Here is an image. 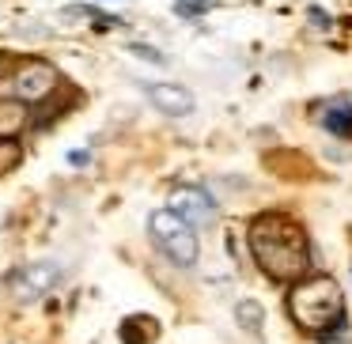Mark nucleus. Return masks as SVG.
<instances>
[{"instance_id": "obj_1", "label": "nucleus", "mask_w": 352, "mask_h": 344, "mask_svg": "<svg viewBox=\"0 0 352 344\" xmlns=\"http://www.w3.org/2000/svg\"><path fill=\"white\" fill-rule=\"evenodd\" d=\"M250 250L261 273L284 284L299 280L311 265V242H307L303 227L280 212H265L250 223Z\"/></svg>"}, {"instance_id": "obj_2", "label": "nucleus", "mask_w": 352, "mask_h": 344, "mask_svg": "<svg viewBox=\"0 0 352 344\" xmlns=\"http://www.w3.org/2000/svg\"><path fill=\"white\" fill-rule=\"evenodd\" d=\"M288 314L307 333H341L344 329V299L333 276L299 280L288 295Z\"/></svg>"}, {"instance_id": "obj_3", "label": "nucleus", "mask_w": 352, "mask_h": 344, "mask_svg": "<svg viewBox=\"0 0 352 344\" xmlns=\"http://www.w3.org/2000/svg\"><path fill=\"white\" fill-rule=\"evenodd\" d=\"M152 238L155 246H160L163 253H167L175 265L190 268L193 261H197V235H193V223H186L178 212H170V208H160V212L152 216Z\"/></svg>"}, {"instance_id": "obj_4", "label": "nucleus", "mask_w": 352, "mask_h": 344, "mask_svg": "<svg viewBox=\"0 0 352 344\" xmlns=\"http://www.w3.org/2000/svg\"><path fill=\"white\" fill-rule=\"evenodd\" d=\"M57 91V72L46 61H27L12 72V95L23 102H42Z\"/></svg>"}, {"instance_id": "obj_5", "label": "nucleus", "mask_w": 352, "mask_h": 344, "mask_svg": "<svg viewBox=\"0 0 352 344\" xmlns=\"http://www.w3.org/2000/svg\"><path fill=\"white\" fill-rule=\"evenodd\" d=\"M167 208L178 212L186 223H193V227H212L216 223V200L201 185H175L167 197Z\"/></svg>"}, {"instance_id": "obj_6", "label": "nucleus", "mask_w": 352, "mask_h": 344, "mask_svg": "<svg viewBox=\"0 0 352 344\" xmlns=\"http://www.w3.org/2000/svg\"><path fill=\"white\" fill-rule=\"evenodd\" d=\"M57 280H61V268H57L54 261H34V265L19 268V273L12 276V295H16L19 303H34V299H42Z\"/></svg>"}, {"instance_id": "obj_7", "label": "nucleus", "mask_w": 352, "mask_h": 344, "mask_svg": "<svg viewBox=\"0 0 352 344\" xmlns=\"http://www.w3.org/2000/svg\"><path fill=\"white\" fill-rule=\"evenodd\" d=\"M148 99H152V106L167 117H186L193 110V95L178 84H148Z\"/></svg>"}, {"instance_id": "obj_8", "label": "nucleus", "mask_w": 352, "mask_h": 344, "mask_svg": "<svg viewBox=\"0 0 352 344\" xmlns=\"http://www.w3.org/2000/svg\"><path fill=\"white\" fill-rule=\"evenodd\" d=\"M318 122L326 125L329 133H337V137H352V102L337 99V102H326L318 114Z\"/></svg>"}, {"instance_id": "obj_9", "label": "nucleus", "mask_w": 352, "mask_h": 344, "mask_svg": "<svg viewBox=\"0 0 352 344\" xmlns=\"http://www.w3.org/2000/svg\"><path fill=\"white\" fill-rule=\"evenodd\" d=\"M23 125H27L23 99H0V137H16Z\"/></svg>"}, {"instance_id": "obj_10", "label": "nucleus", "mask_w": 352, "mask_h": 344, "mask_svg": "<svg viewBox=\"0 0 352 344\" xmlns=\"http://www.w3.org/2000/svg\"><path fill=\"white\" fill-rule=\"evenodd\" d=\"M235 318H239V325H243L246 333H261V321H265V314H261V306L254 303V299H243V303L235 306Z\"/></svg>"}, {"instance_id": "obj_11", "label": "nucleus", "mask_w": 352, "mask_h": 344, "mask_svg": "<svg viewBox=\"0 0 352 344\" xmlns=\"http://www.w3.org/2000/svg\"><path fill=\"white\" fill-rule=\"evenodd\" d=\"M19 159H23V152H19V144L12 137H0V178L12 174V170L19 167Z\"/></svg>"}, {"instance_id": "obj_12", "label": "nucleus", "mask_w": 352, "mask_h": 344, "mask_svg": "<svg viewBox=\"0 0 352 344\" xmlns=\"http://www.w3.org/2000/svg\"><path fill=\"white\" fill-rule=\"evenodd\" d=\"M175 4H178V12H182V16H193V12H205L212 0H175Z\"/></svg>"}, {"instance_id": "obj_13", "label": "nucleus", "mask_w": 352, "mask_h": 344, "mask_svg": "<svg viewBox=\"0 0 352 344\" xmlns=\"http://www.w3.org/2000/svg\"><path fill=\"white\" fill-rule=\"evenodd\" d=\"M133 54H137V57H144V61H152V65H163V61H167V57H163L160 49H152V46H140V42L133 46Z\"/></svg>"}, {"instance_id": "obj_14", "label": "nucleus", "mask_w": 352, "mask_h": 344, "mask_svg": "<svg viewBox=\"0 0 352 344\" xmlns=\"http://www.w3.org/2000/svg\"><path fill=\"white\" fill-rule=\"evenodd\" d=\"M311 23L314 27H329V16H326V12H318V8H311Z\"/></svg>"}, {"instance_id": "obj_15", "label": "nucleus", "mask_w": 352, "mask_h": 344, "mask_svg": "<svg viewBox=\"0 0 352 344\" xmlns=\"http://www.w3.org/2000/svg\"><path fill=\"white\" fill-rule=\"evenodd\" d=\"M69 163H72V167H84V163H87V152H72Z\"/></svg>"}, {"instance_id": "obj_16", "label": "nucleus", "mask_w": 352, "mask_h": 344, "mask_svg": "<svg viewBox=\"0 0 352 344\" xmlns=\"http://www.w3.org/2000/svg\"><path fill=\"white\" fill-rule=\"evenodd\" d=\"M4 65H8V57H4V54H0V69H4Z\"/></svg>"}]
</instances>
